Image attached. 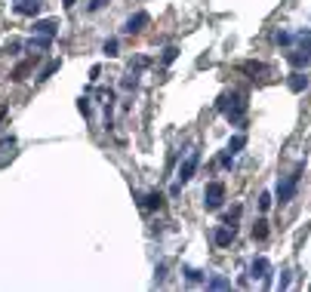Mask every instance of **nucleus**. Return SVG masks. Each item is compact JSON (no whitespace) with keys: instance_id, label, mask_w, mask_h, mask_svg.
<instances>
[{"instance_id":"obj_1","label":"nucleus","mask_w":311,"mask_h":292,"mask_svg":"<svg viewBox=\"0 0 311 292\" xmlns=\"http://www.w3.org/2000/svg\"><path fill=\"white\" fill-rule=\"evenodd\" d=\"M216 111H222L231 126H244L247 123V95L244 92H225L216 99Z\"/></svg>"},{"instance_id":"obj_2","label":"nucleus","mask_w":311,"mask_h":292,"mask_svg":"<svg viewBox=\"0 0 311 292\" xmlns=\"http://www.w3.org/2000/svg\"><path fill=\"white\" fill-rule=\"evenodd\" d=\"M302 172H305V163H299V166L278 185V200H281V203H290V200H293V194H296V188H299V182H302Z\"/></svg>"},{"instance_id":"obj_3","label":"nucleus","mask_w":311,"mask_h":292,"mask_svg":"<svg viewBox=\"0 0 311 292\" xmlns=\"http://www.w3.org/2000/svg\"><path fill=\"white\" fill-rule=\"evenodd\" d=\"M222 200H225V185H222V182H210V185L204 188V206H207L210 212H216V209L222 206Z\"/></svg>"},{"instance_id":"obj_4","label":"nucleus","mask_w":311,"mask_h":292,"mask_svg":"<svg viewBox=\"0 0 311 292\" xmlns=\"http://www.w3.org/2000/svg\"><path fill=\"white\" fill-rule=\"evenodd\" d=\"M244 74H250L253 80H265V77H271V68L265 65V62H256V59H247V62H241L237 65Z\"/></svg>"},{"instance_id":"obj_5","label":"nucleus","mask_w":311,"mask_h":292,"mask_svg":"<svg viewBox=\"0 0 311 292\" xmlns=\"http://www.w3.org/2000/svg\"><path fill=\"white\" fill-rule=\"evenodd\" d=\"M197 163H200V154H197V151H191V154H188V160L179 166V182H182V185L194 179V172H197Z\"/></svg>"},{"instance_id":"obj_6","label":"nucleus","mask_w":311,"mask_h":292,"mask_svg":"<svg viewBox=\"0 0 311 292\" xmlns=\"http://www.w3.org/2000/svg\"><path fill=\"white\" fill-rule=\"evenodd\" d=\"M151 22V15L148 12H136V15H130L126 18V25H123V31L126 34H139V31H145V25Z\"/></svg>"},{"instance_id":"obj_7","label":"nucleus","mask_w":311,"mask_h":292,"mask_svg":"<svg viewBox=\"0 0 311 292\" xmlns=\"http://www.w3.org/2000/svg\"><path fill=\"white\" fill-rule=\"evenodd\" d=\"M250 271H253V277H256V280H265V283H268V277H271V262H268L265 256H256Z\"/></svg>"},{"instance_id":"obj_8","label":"nucleus","mask_w":311,"mask_h":292,"mask_svg":"<svg viewBox=\"0 0 311 292\" xmlns=\"http://www.w3.org/2000/svg\"><path fill=\"white\" fill-rule=\"evenodd\" d=\"M56 31H59V18H37V22H34V34L52 37Z\"/></svg>"},{"instance_id":"obj_9","label":"nucleus","mask_w":311,"mask_h":292,"mask_svg":"<svg viewBox=\"0 0 311 292\" xmlns=\"http://www.w3.org/2000/svg\"><path fill=\"white\" fill-rule=\"evenodd\" d=\"M139 203H142V209H151V212H154V209H163V203H167V200H163V194H160V191H148Z\"/></svg>"},{"instance_id":"obj_10","label":"nucleus","mask_w":311,"mask_h":292,"mask_svg":"<svg viewBox=\"0 0 311 292\" xmlns=\"http://www.w3.org/2000/svg\"><path fill=\"white\" fill-rule=\"evenodd\" d=\"M287 62L299 71V68H308L311 65V52L308 49H299V52H287Z\"/></svg>"},{"instance_id":"obj_11","label":"nucleus","mask_w":311,"mask_h":292,"mask_svg":"<svg viewBox=\"0 0 311 292\" xmlns=\"http://www.w3.org/2000/svg\"><path fill=\"white\" fill-rule=\"evenodd\" d=\"M287 86H290L293 92H305V89H308V77H305L302 71H293V74L287 77Z\"/></svg>"},{"instance_id":"obj_12","label":"nucleus","mask_w":311,"mask_h":292,"mask_svg":"<svg viewBox=\"0 0 311 292\" xmlns=\"http://www.w3.org/2000/svg\"><path fill=\"white\" fill-rule=\"evenodd\" d=\"M31 68H34V59H25V62H19V65L12 68V74H9V80H15V83H19V80H25V77L31 74Z\"/></svg>"},{"instance_id":"obj_13","label":"nucleus","mask_w":311,"mask_h":292,"mask_svg":"<svg viewBox=\"0 0 311 292\" xmlns=\"http://www.w3.org/2000/svg\"><path fill=\"white\" fill-rule=\"evenodd\" d=\"M234 231H237V228H231V225H225V228H219V231L213 234V243H216V246H228V243L234 240Z\"/></svg>"},{"instance_id":"obj_14","label":"nucleus","mask_w":311,"mask_h":292,"mask_svg":"<svg viewBox=\"0 0 311 292\" xmlns=\"http://www.w3.org/2000/svg\"><path fill=\"white\" fill-rule=\"evenodd\" d=\"M15 12H19V15H31V18H34V15L40 12V0H19V3H15Z\"/></svg>"},{"instance_id":"obj_15","label":"nucleus","mask_w":311,"mask_h":292,"mask_svg":"<svg viewBox=\"0 0 311 292\" xmlns=\"http://www.w3.org/2000/svg\"><path fill=\"white\" fill-rule=\"evenodd\" d=\"M271 40H275L278 46H290V43H293L296 37H293L290 31H284V28H281V31H275V34H271Z\"/></svg>"},{"instance_id":"obj_16","label":"nucleus","mask_w":311,"mask_h":292,"mask_svg":"<svg viewBox=\"0 0 311 292\" xmlns=\"http://www.w3.org/2000/svg\"><path fill=\"white\" fill-rule=\"evenodd\" d=\"M241 212H244V206L241 203H234L228 212H225V225H231V228H237V219H241Z\"/></svg>"},{"instance_id":"obj_17","label":"nucleus","mask_w":311,"mask_h":292,"mask_svg":"<svg viewBox=\"0 0 311 292\" xmlns=\"http://www.w3.org/2000/svg\"><path fill=\"white\" fill-rule=\"evenodd\" d=\"M265 237H268V222L259 219V222L253 225V240H265Z\"/></svg>"},{"instance_id":"obj_18","label":"nucleus","mask_w":311,"mask_h":292,"mask_svg":"<svg viewBox=\"0 0 311 292\" xmlns=\"http://www.w3.org/2000/svg\"><path fill=\"white\" fill-rule=\"evenodd\" d=\"M59 65H62V62H49V65H46V68H43V71L37 74V80H40V83H43V80H49V77H52V74L59 71Z\"/></svg>"},{"instance_id":"obj_19","label":"nucleus","mask_w":311,"mask_h":292,"mask_svg":"<svg viewBox=\"0 0 311 292\" xmlns=\"http://www.w3.org/2000/svg\"><path fill=\"white\" fill-rule=\"evenodd\" d=\"M244 145H247V135H244V132H241V135H234V139H231V142H228V154H237V151H241V148H244Z\"/></svg>"},{"instance_id":"obj_20","label":"nucleus","mask_w":311,"mask_h":292,"mask_svg":"<svg viewBox=\"0 0 311 292\" xmlns=\"http://www.w3.org/2000/svg\"><path fill=\"white\" fill-rule=\"evenodd\" d=\"M185 277H188V283H204L207 280L204 271H197V268H185Z\"/></svg>"},{"instance_id":"obj_21","label":"nucleus","mask_w":311,"mask_h":292,"mask_svg":"<svg viewBox=\"0 0 311 292\" xmlns=\"http://www.w3.org/2000/svg\"><path fill=\"white\" fill-rule=\"evenodd\" d=\"M117 49H120V43H117V40H105V46H102V52H105L108 59H114V55H117Z\"/></svg>"},{"instance_id":"obj_22","label":"nucleus","mask_w":311,"mask_h":292,"mask_svg":"<svg viewBox=\"0 0 311 292\" xmlns=\"http://www.w3.org/2000/svg\"><path fill=\"white\" fill-rule=\"evenodd\" d=\"M176 55H179V49H176V46H167V49H163V55H160V62H163V65H173V62H176Z\"/></svg>"},{"instance_id":"obj_23","label":"nucleus","mask_w":311,"mask_h":292,"mask_svg":"<svg viewBox=\"0 0 311 292\" xmlns=\"http://www.w3.org/2000/svg\"><path fill=\"white\" fill-rule=\"evenodd\" d=\"M296 37H299V43H302V49H308V52H311V28H302V31H299Z\"/></svg>"},{"instance_id":"obj_24","label":"nucleus","mask_w":311,"mask_h":292,"mask_svg":"<svg viewBox=\"0 0 311 292\" xmlns=\"http://www.w3.org/2000/svg\"><path fill=\"white\" fill-rule=\"evenodd\" d=\"M28 46H31V49H34V46H37V49H49V37H43V34H40V37L28 40Z\"/></svg>"},{"instance_id":"obj_25","label":"nucleus","mask_w":311,"mask_h":292,"mask_svg":"<svg viewBox=\"0 0 311 292\" xmlns=\"http://www.w3.org/2000/svg\"><path fill=\"white\" fill-rule=\"evenodd\" d=\"M207 286H210V289H228V286H231V283H228V280H225V277H213V280H210V283H207Z\"/></svg>"},{"instance_id":"obj_26","label":"nucleus","mask_w":311,"mask_h":292,"mask_svg":"<svg viewBox=\"0 0 311 292\" xmlns=\"http://www.w3.org/2000/svg\"><path fill=\"white\" fill-rule=\"evenodd\" d=\"M120 86H123V89H136V86H139V80H136V74H126V77L120 80Z\"/></svg>"},{"instance_id":"obj_27","label":"nucleus","mask_w":311,"mask_h":292,"mask_svg":"<svg viewBox=\"0 0 311 292\" xmlns=\"http://www.w3.org/2000/svg\"><path fill=\"white\" fill-rule=\"evenodd\" d=\"M271 203H275V197H271V194H268V191H265V194H262V197H259V209H262V212H265V209H271Z\"/></svg>"},{"instance_id":"obj_28","label":"nucleus","mask_w":311,"mask_h":292,"mask_svg":"<svg viewBox=\"0 0 311 292\" xmlns=\"http://www.w3.org/2000/svg\"><path fill=\"white\" fill-rule=\"evenodd\" d=\"M77 108H80V114H83V117H89V111H93V108H89V99H86V95H83V99L77 102Z\"/></svg>"},{"instance_id":"obj_29","label":"nucleus","mask_w":311,"mask_h":292,"mask_svg":"<svg viewBox=\"0 0 311 292\" xmlns=\"http://www.w3.org/2000/svg\"><path fill=\"white\" fill-rule=\"evenodd\" d=\"M105 3H108V0H93V3H89V6H86V9H89V12H96V9H102V6H105Z\"/></svg>"},{"instance_id":"obj_30","label":"nucleus","mask_w":311,"mask_h":292,"mask_svg":"<svg viewBox=\"0 0 311 292\" xmlns=\"http://www.w3.org/2000/svg\"><path fill=\"white\" fill-rule=\"evenodd\" d=\"M19 49H22V43H19V40H12V43L6 46V52H19Z\"/></svg>"},{"instance_id":"obj_31","label":"nucleus","mask_w":311,"mask_h":292,"mask_svg":"<svg viewBox=\"0 0 311 292\" xmlns=\"http://www.w3.org/2000/svg\"><path fill=\"white\" fill-rule=\"evenodd\" d=\"M65 6H74V0H65Z\"/></svg>"},{"instance_id":"obj_32","label":"nucleus","mask_w":311,"mask_h":292,"mask_svg":"<svg viewBox=\"0 0 311 292\" xmlns=\"http://www.w3.org/2000/svg\"><path fill=\"white\" fill-rule=\"evenodd\" d=\"M3 114H6V111H0V120H3Z\"/></svg>"}]
</instances>
